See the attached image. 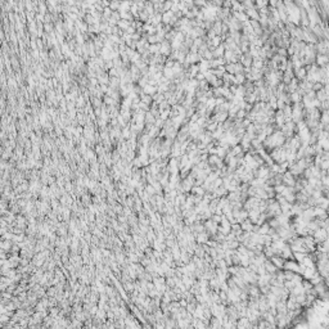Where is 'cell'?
<instances>
[{"mask_svg": "<svg viewBox=\"0 0 329 329\" xmlns=\"http://www.w3.org/2000/svg\"><path fill=\"white\" fill-rule=\"evenodd\" d=\"M246 14L248 16L249 19H259L260 18V14H259V10L256 8H249L246 10Z\"/></svg>", "mask_w": 329, "mask_h": 329, "instance_id": "obj_1", "label": "cell"}, {"mask_svg": "<svg viewBox=\"0 0 329 329\" xmlns=\"http://www.w3.org/2000/svg\"><path fill=\"white\" fill-rule=\"evenodd\" d=\"M131 21H127V19H120L118 22H117V27L120 28V30H123V31H126L127 28H129L130 26H131Z\"/></svg>", "mask_w": 329, "mask_h": 329, "instance_id": "obj_2", "label": "cell"}, {"mask_svg": "<svg viewBox=\"0 0 329 329\" xmlns=\"http://www.w3.org/2000/svg\"><path fill=\"white\" fill-rule=\"evenodd\" d=\"M170 50H171V48H170V44L168 42H161V49H160V54L162 55H168L170 54Z\"/></svg>", "mask_w": 329, "mask_h": 329, "instance_id": "obj_3", "label": "cell"}, {"mask_svg": "<svg viewBox=\"0 0 329 329\" xmlns=\"http://www.w3.org/2000/svg\"><path fill=\"white\" fill-rule=\"evenodd\" d=\"M120 6H121V0H111V3H109V8L113 12H118Z\"/></svg>", "mask_w": 329, "mask_h": 329, "instance_id": "obj_4", "label": "cell"}, {"mask_svg": "<svg viewBox=\"0 0 329 329\" xmlns=\"http://www.w3.org/2000/svg\"><path fill=\"white\" fill-rule=\"evenodd\" d=\"M224 49H225V47L224 45H219L217 48H215V53H214V55L215 57H217V58H221V57H224Z\"/></svg>", "mask_w": 329, "mask_h": 329, "instance_id": "obj_5", "label": "cell"}, {"mask_svg": "<svg viewBox=\"0 0 329 329\" xmlns=\"http://www.w3.org/2000/svg\"><path fill=\"white\" fill-rule=\"evenodd\" d=\"M156 91H157V89H156V87H154V85L147 84L146 86H144V94H148V95H151V94H154Z\"/></svg>", "mask_w": 329, "mask_h": 329, "instance_id": "obj_6", "label": "cell"}, {"mask_svg": "<svg viewBox=\"0 0 329 329\" xmlns=\"http://www.w3.org/2000/svg\"><path fill=\"white\" fill-rule=\"evenodd\" d=\"M121 14V19H127V21H133L134 19V14L130 12V10H126V12H120Z\"/></svg>", "mask_w": 329, "mask_h": 329, "instance_id": "obj_7", "label": "cell"}, {"mask_svg": "<svg viewBox=\"0 0 329 329\" xmlns=\"http://www.w3.org/2000/svg\"><path fill=\"white\" fill-rule=\"evenodd\" d=\"M172 4H174V1H171V0H165V3H163V13L167 12V10H171Z\"/></svg>", "mask_w": 329, "mask_h": 329, "instance_id": "obj_8", "label": "cell"}, {"mask_svg": "<svg viewBox=\"0 0 329 329\" xmlns=\"http://www.w3.org/2000/svg\"><path fill=\"white\" fill-rule=\"evenodd\" d=\"M328 61H329L328 57H325V55H323V54L318 57V63H319V65H325V63H327Z\"/></svg>", "mask_w": 329, "mask_h": 329, "instance_id": "obj_9", "label": "cell"}, {"mask_svg": "<svg viewBox=\"0 0 329 329\" xmlns=\"http://www.w3.org/2000/svg\"><path fill=\"white\" fill-rule=\"evenodd\" d=\"M244 81V75L242 73H237L235 75V84H242Z\"/></svg>", "mask_w": 329, "mask_h": 329, "instance_id": "obj_10", "label": "cell"}, {"mask_svg": "<svg viewBox=\"0 0 329 329\" xmlns=\"http://www.w3.org/2000/svg\"><path fill=\"white\" fill-rule=\"evenodd\" d=\"M296 75H297V77H298V79H303V77L306 76V72H305V70H303V68H298V70H297V73H296Z\"/></svg>", "mask_w": 329, "mask_h": 329, "instance_id": "obj_11", "label": "cell"}, {"mask_svg": "<svg viewBox=\"0 0 329 329\" xmlns=\"http://www.w3.org/2000/svg\"><path fill=\"white\" fill-rule=\"evenodd\" d=\"M300 98H301V97H300L298 91H296V93H293V94H292V100H293V102H296V103H298V102H300Z\"/></svg>", "mask_w": 329, "mask_h": 329, "instance_id": "obj_12", "label": "cell"}, {"mask_svg": "<svg viewBox=\"0 0 329 329\" xmlns=\"http://www.w3.org/2000/svg\"><path fill=\"white\" fill-rule=\"evenodd\" d=\"M244 116V111H239L238 112V117H243Z\"/></svg>", "mask_w": 329, "mask_h": 329, "instance_id": "obj_13", "label": "cell"}]
</instances>
